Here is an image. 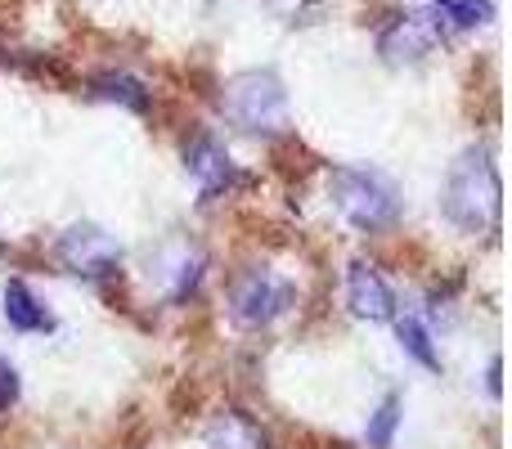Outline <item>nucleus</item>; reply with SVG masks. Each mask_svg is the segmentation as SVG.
<instances>
[{"label": "nucleus", "instance_id": "obj_1", "mask_svg": "<svg viewBox=\"0 0 512 449\" xmlns=\"http://www.w3.org/2000/svg\"><path fill=\"white\" fill-rule=\"evenodd\" d=\"M445 216L463 229V234H495L499 212H504V189H499V171L486 149H468L445 176Z\"/></svg>", "mask_w": 512, "mask_h": 449}, {"label": "nucleus", "instance_id": "obj_2", "mask_svg": "<svg viewBox=\"0 0 512 449\" xmlns=\"http://www.w3.org/2000/svg\"><path fill=\"white\" fill-rule=\"evenodd\" d=\"M328 198H333L337 216L360 234H378V229L396 225L400 216L396 185L373 167H337L328 176Z\"/></svg>", "mask_w": 512, "mask_h": 449}, {"label": "nucleus", "instance_id": "obj_3", "mask_svg": "<svg viewBox=\"0 0 512 449\" xmlns=\"http://www.w3.org/2000/svg\"><path fill=\"white\" fill-rule=\"evenodd\" d=\"M221 108H225V117L248 135H283L292 122L288 90H283V81L265 68L239 72V77L225 81Z\"/></svg>", "mask_w": 512, "mask_h": 449}, {"label": "nucleus", "instance_id": "obj_4", "mask_svg": "<svg viewBox=\"0 0 512 449\" xmlns=\"http://www.w3.org/2000/svg\"><path fill=\"white\" fill-rule=\"evenodd\" d=\"M297 306V288L274 270H248L230 288V315L239 328H270Z\"/></svg>", "mask_w": 512, "mask_h": 449}, {"label": "nucleus", "instance_id": "obj_5", "mask_svg": "<svg viewBox=\"0 0 512 449\" xmlns=\"http://www.w3.org/2000/svg\"><path fill=\"white\" fill-rule=\"evenodd\" d=\"M54 256H59L63 270L86 274V279H99V274L117 270V261H122V243H117L113 234H104L99 225H72L68 234H59Z\"/></svg>", "mask_w": 512, "mask_h": 449}, {"label": "nucleus", "instance_id": "obj_6", "mask_svg": "<svg viewBox=\"0 0 512 449\" xmlns=\"http://www.w3.org/2000/svg\"><path fill=\"white\" fill-rule=\"evenodd\" d=\"M436 41H441V18L409 9V14H391L387 18V27L378 32V54L400 68V63L427 59V54L436 50Z\"/></svg>", "mask_w": 512, "mask_h": 449}, {"label": "nucleus", "instance_id": "obj_7", "mask_svg": "<svg viewBox=\"0 0 512 449\" xmlns=\"http://www.w3.org/2000/svg\"><path fill=\"white\" fill-rule=\"evenodd\" d=\"M346 306L360 319H369V324L396 319V292H391V283L378 274V265L355 261L351 270H346Z\"/></svg>", "mask_w": 512, "mask_h": 449}, {"label": "nucleus", "instance_id": "obj_8", "mask_svg": "<svg viewBox=\"0 0 512 449\" xmlns=\"http://www.w3.org/2000/svg\"><path fill=\"white\" fill-rule=\"evenodd\" d=\"M185 167H189V176L203 185V198H216L221 189H230L234 180H239L230 153H225L212 135H194V140L185 144Z\"/></svg>", "mask_w": 512, "mask_h": 449}, {"label": "nucleus", "instance_id": "obj_9", "mask_svg": "<svg viewBox=\"0 0 512 449\" xmlns=\"http://www.w3.org/2000/svg\"><path fill=\"white\" fill-rule=\"evenodd\" d=\"M5 319L14 333H50L54 328V315L32 297L23 279H9L5 283Z\"/></svg>", "mask_w": 512, "mask_h": 449}, {"label": "nucleus", "instance_id": "obj_10", "mask_svg": "<svg viewBox=\"0 0 512 449\" xmlns=\"http://www.w3.org/2000/svg\"><path fill=\"white\" fill-rule=\"evenodd\" d=\"M207 441H212V449H265L261 427H256L248 414H239V409H230V414L216 418L212 432H207Z\"/></svg>", "mask_w": 512, "mask_h": 449}, {"label": "nucleus", "instance_id": "obj_11", "mask_svg": "<svg viewBox=\"0 0 512 449\" xmlns=\"http://www.w3.org/2000/svg\"><path fill=\"white\" fill-rule=\"evenodd\" d=\"M90 95L104 99V104H122V108H131V113H149V90L135 77H126V72H104V77H95L90 81Z\"/></svg>", "mask_w": 512, "mask_h": 449}, {"label": "nucleus", "instance_id": "obj_12", "mask_svg": "<svg viewBox=\"0 0 512 449\" xmlns=\"http://www.w3.org/2000/svg\"><path fill=\"white\" fill-rule=\"evenodd\" d=\"M436 18L445 27H459V32L486 27L495 18V0H436Z\"/></svg>", "mask_w": 512, "mask_h": 449}, {"label": "nucleus", "instance_id": "obj_13", "mask_svg": "<svg viewBox=\"0 0 512 449\" xmlns=\"http://www.w3.org/2000/svg\"><path fill=\"white\" fill-rule=\"evenodd\" d=\"M396 333H400V346H405L409 355H414L418 364H423V369H441V355H436V346H432V333H427L423 324H418V319H400L396 324Z\"/></svg>", "mask_w": 512, "mask_h": 449}, {"label": "nucleus", "instance_id": "obj_14", "mask_svg": "<svg viewBox=\"0 0 512 449\" xmlns=\"http://www.w3.org/2000/svg\"><path fill=\"white\" fill-rule=\"evenodd\" d=\"M396 427H400V396H387L378 405V414L369 418V449H391Z\"/></svg>", "mask_w": 512, "mask_h": 449}, {"label": "nucleus", "instance_id": "obj_15", "mask_svg": "<svg viewBox=\"0 0 512 449\" xmlns=\"http://www.w3.org/2000/svg\"><path fill=\"white\" fill-rule=\"evenodd\" d=\"M283 23H306L310 14H319V0H265Z\"/></svg>", "mask_w": 512, "mask_h": 449}, {"label": "nucleus", "instance_id": "obj_16", "mask_svg": "<svg viewBox=\"0 0 512 449\" xmlns=\"http://www.w3.org/2000/svg\"><path fill=\"white\" fill-rule=\"evenodd\" d=\"M18 391H23V382H18V369L9 360H0V414H9V409L18 405Z\"/></svg>", "mask_w": 512, "mask_h": 449}, {"label": "nucleus", "instance_id": "obj_17", "mask_svg": "<svg viewBox=\"0 0 512 449\" xmlns=\"http://www.w3.org/2000/svg\"><path fill=\"white\" fill-rule=\"evenodd\" d=\"M486 387H490V396H499V360L490 364V378H486Z\"/></svg>", "mask_w": 512, "mask_h": 449}]
</instances>
